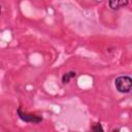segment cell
<instances>
[{
  "label": "cell",
  "instance_id": "1",
  "mask_svg": "<svg viewBox=\"0 0 132 132\" xmlns=\"http://www.w3.org/2000/svg\"><path fill=\"white\" fill-rule=\"evenodd\" d=\"M114 86L120 93H129L132 90V78L127 75H121L116 78Z\"/></svg>",
  "mask_w": 132,
  "mask_h": 132
},
{
  "label": "cell",
  "instance_id": "2",
  "mask_svg": "<svg viewBox=\"0 0 132 132\" xmlns=\"http://www.w3.org/2000/svg\"><path fill=\"white\" fill-rule=\"evenodd\" d=\"M18 113H19L20 118H21L23 121H25V122L38 123V122H40V121L42 120V118H40V117H37V116H34V114H28V113H24V112H22L21 108H19V109H18Z\"/></svg>",
  "mask_w": 132,
  "mask_h": 132
},
{
  "label": "cell",
  "instance_id": "3",
  "mask_svg": "<svg viewBox=\"0 0 132 132\" xmlns=\"http://www.w3.org/2000/svg\"><path fill=\"white\" fill-rule=\"evenodd\" d=\"M129 2L127 0H113V1H109L108 2V6L111 9H119L121 7H124L128 4Z\"/></svg>",
  "mask_w": 132,
  "mask_h": 132
},
{
  "label": "cell",
  "instance_id": "4",
  "mask_svg": "<svg viewBox=\"0 0 132 132\" xmlns=\"http://www.w3.org/2000/svg\"><path fill=\"white\" fill-rule=\"evenodd\" d=\"M74 76H75V72H74V71H69V72H67V73H65V74L63 75L62 81H63L64 84H67V82H69V80H70L71 78H73Z\"/></svg>",
  "mask_w": 132,
  "mask_h": 132
},
{
  "label": "cell",
  "instance_id": "5",
  "mask_svg": "<svg viewBox=\"0 0 132 132\" xmlns=\"http://www.w3.org/2000/svg\"><path fill=\"white\" fill-rule=\"evenodd\" d=\"M91 132H103L102 126H101L99 123L95 124V125L92 127V130H91Z\"/></svg>",
  "mask_w": 132,
  "mask_h": 132
}]
</instances>
